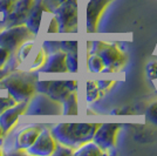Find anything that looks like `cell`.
I'll return each instance as SVG.
<instances>
[{"label": "cell", "instance_id": "6da1fadb", "mask_svg": "<svg viewBox=\"0 0 157 156\" xmlns=\"http://www.w3.org/2000/svg\"><path fill=\"white\" fill-rule=\"evenodd\" d=\"M39 75V72L19 68L0 80V88L6 89L17 102H28L36 93L35 85Z\"/></svg>", "mask_w": 157, "mask_h": 156}, {"label": "cell", "instance_id": "7a4b0ae2", "mask_svg": "<svg viewBox=\"0 0 157 156\" xmlns=\"http://www.w3.org/2000/svg\"><path fill=\"white\" fill-rule=\"evenodd\" d=\"M98 126V123H58L53 126L51 131L56 142L76 149L81 144L92 141Z\"/></svg>", "mask_w": 157, "mask_h": 156}, {"label": "cell", "instance_id": "3957f363", "mask_svg": "<svg viewBox=\"0 0 157 156\" xmlns=\"http://www.w3.org/2000/svg\"><path fill=\"white\" fill-rule=\"evenodd\" d=\"M89 54H98L102 59L105 68L103 73H113L120 71L127 62L125 54L115 44H108L103 41H93Z\"/></svg>", "mask_w": 157, "mask_h": 156}, {"label": "cell", "instance_id": "277c9868", "mask_svg": "<svg viewBox=\"0 0 157 156\" xmlns=\"http://www.w3.org/2000/svg\"><path fill=\"white\" fill-rule=\"evenodd\" d=\"M59 24V33H76L78 26V0H65L52 12Z\"/></svg>", "mask_w": 157, "mask_h": 156}, {"label": "cell", "instance_id": "5b68a950", "mask_svg": "<svg viewBox=\"0 0 157 156\" xmlns=\"http://www.w3.org/2000/svg\"><path fill=\"white\" fill-rule=\"evenodd\" d=\"M31 39H36V37L25 24L0 28V46L11 53H15L24 42Z\"/></svg>", "mask_w": 157, "mask_h": 156}, {"label": "cell", "instance_id": "8992f818", "mask_svg": "<svg viewBox=\"0 0 157 156\" xmlns=\"http://www.w3.org/2000/svg\"><path fill=\"white\" fill-rule=\"evenodd\" d=\"M62 114V103L53 100L46 94L35 93L27 102L26 109L22 116L35 115H60Z\"/></svg>", "mask_w": 157, "mask_h": 156}, {"label": "cell", "instance_id": "52a82bcc", "mask_svg": "<svg viewBox=\"0 0 157 156\" xmlns=\"http://www.w3.org/2000/svg\"><path fill=\"white\" fill-rule=\"evenodd\" d=\"M36 93L46 94L53 100H56L62 103L68 94L71 93V89L67 86V79H39L36 81Z\"/></svg>", "mask_w": 157, "mask_h": 156}, {"label": "cell", "instance_id": "ba28073f", "mask_svg": "<svg viewBox=\"0 0 157 156\" xmlns=\"http://www.w3.org/2000/svg\"><path fill=\"white\" fill-rule=\"evenodd\" d=\"M55 147H56V140L53 136L51 128L45 126L32 146L26 149L25 154L34 156H49L53 155Z\"/></svg>", "mask_w": 157, "mask_h": 156}, {"label": "cell", "instance_id": "9c48e42d", "mask_svg": "<svg viewBox=\"0 0 157 156\" xmlns=\"http://www.w3.org/2000/svg\"><path fill=\"white\" fill-rule=\"evenodd\" d=\"M35 0H17L12 12L6 18L0 20V28L25 24Z\"/></svg>", "mask_w": 157, "mask_h": 156}, {"label": "cell", "instance_id": "30bf717a", "mask_svg": "<svg viewBox=\"0 0 157 156\" xmlns=\"http://www.w3.org/2000/svg\"><path fill=\"white\" fill-rule=\"evenodd\" d=\"M118 129H120V124L117 123L100 124L93 136V141L105 153H107L109 149L115 148Z\"/></svg>", "mask_w": 157, "mask_h": 156}, {"label": "cell", "instance_id": "8fae6325", "mask_svg": "<svg viewBox=\"0 0 157 156\" xmlns=\"http://www.w3.org/2000/svg\"><path fill=\"white\" fill-rule=\"evenodd\" d=\"M111 0H88L86 6V29L94 33L98 31L100 18Z\"/></svg>", "mask_w": 157, "mask_h": 156}, {"label": "cell", "instance_id": "7c38bea8", "mask_svg": "<svg viewBox=\"0 0 157 156\" xmlns=\"http://www.w3.org/2000/svg\"><path fill=\"white\" fill-rule=\"evenodd\" d=\"M26 106L27 102H17L14 106L8 108L0 115V124L4 129L5 136L18 126V123L20 122V117H22L25 113Z\"/></svg>", "mask_w": 157, "mask_h": 156}, {"label": "cell", "instance_id": "4fadbf2b", "mask_svg": "<svg viewBox=\"0 0 157 156\" xmlns=\"http://www.w3.org/2000/svg\"><path fill=\"white\" fill-rule=\"evenodd\" d=\"M40 74H55V73H68L66 66V53L58 51L52 54H47L44 66L38 71Z\"/></svg>", "mask_w": 157, "mask_h": 156}, {"label": "cell", "instance_id": "5bb4252c", "mask_svg": "<svg viewBox=\"0 0 157 156\" xmlns=\"http://www.w3.org/2000/svg\"><path fill=\"white\" fill-rule=\"evenodd\" d=\"M48 12H51V11L47 8V6L44 2V0H35L32 10H31V12H29L28 17H27L26 22H25V25L28 27V29L35 37H38V34H40L44 13H48Z\"/></svg>", "mask_w": 157, "mask_h": 156}, {"label": "cell", "instance_id": "9a60e30c", "mask_svg": "<svg viewBox=\"0 0 157 156\" xmlns=\"http://www.w3.org/2000/svg\"><path fill=\"white\" fill-rule=\"evenodd\" d=\"M103 154H105V151L93 140L81 144L78 148L74 149V153H73L74 156H100L103 155Z\"/></svg>", "mask_w": 157, "mask_h": 156}, {"label": "cell", "instance_id": "2e32d148", "mask_svg": "<svg viewBox=\"0 0 157 156\" xmlns=\"http://www.w3.org/2000/svg\"><path fill=\"white\" fill-rule=\"evenodd\" d=\"M78 113V92H71L68 96L62 101V114L63 115H76Z\"/></svg>", "mask_w": 157, "mask_h": 156}, {"label": "cell", "instance_id": "e0dca14e", "mask_svg": "<svg viewBox=\"0 0 157 156\" xmlns=\"http://www.w3.org/2000/svg\"><path fill=\"white\" fill-rule=\"evenodd\" d=\"M34 45H35V39L27 40L26 42H24V44L17 49V52L14 53L15 57H17L18 60H19L20 65H21L20 66V68L27 62V59H28V57H29V54L32 53L33 48H34Z\"/></svg>", "mask_w": 157, "mask_h": 156}, {"label": "cell", "instance_id": "ac0fdd59", "mask_svg": "<svg viewBox=\"0 0 157 156\" xmlns=\"http://www.w3.org/2000/svg\"><path fill=\"white\" fill-rule=\"evenodd\" d=\"M46 57H47L46 52H45L44 48L40 46L39 48H38V52L35 53V55L33 57L32 61H31L29 64L25 65L26 67L22 68V69H27V71H31V72H38L40 68L44 66V64H45Z\"/></svg>", "mask_w": 157, "mask_h": 156}, {"label": "cell", "instance_id": "d6986e66", "mask_svg": "<svg viewBox=\"0 0 157 156\" xmlns=\"http://www.w3.org/2000/svg\"><path fill=\"white\" fill-rule=\"evenodd\" d=\"M101 95V89L98 88V82L95 80H89L86 84V101L92 103L96 101Z\"/></svg>", "mask_w": 157, "mask_h": 156}, {"label": "cell", "instance_id": "ffe728a7", "mask_svg": "<svg viewBox=\"0 0 157 156\" xmlns=\"http://www.w3.org/2000/svg\"><path fill=\"white\" fill-rule=\"evenodd\" d=\"M15 103H17V101L7 93L6 89L0 88V115Z\"/></svg>", "mask_w": 157, "mask_h": 156}, {"label": "cell", "instance_id": "44dd1931", "mask_svg": "<svg viewBox=\"0 0 157 156\" xmlns=\"http://www.w3.org/2000/svg\"><path fill=\"white\" fill-rule=\"evenodd\" d=\"M87 64H88V69L92 73H100L105 68L103 61H102V59L100 58L98 54H89Z\"/></svg>", "mask_w": 157, "mask_h": 156}, {"label": "cell", "instance_id": "7402d4cb", "mask_svg": "<svg viewBox=\"0 0 157 156\" xmlns=\"http://www.w3.org/2000/svg\"><path fill=\"white\" fill-rule=\"evenodd\" d=\"M66 66L69 73H76L78 69V52L66 53Z\"/></svg>", "mask_w": 157, "mask_h": 156}, {"label": "cell", "instance_id": "603a6c76", "mask_svg": "<svg viewBox=\"0 0 157 156\" xmlns=\"http://www.w3.org/2000/svg\"><path fill=\"white\" fill-rule=\"evenodd\" d=\"M78 41L76 40H62L60 41V49L62 52H78Z\"/></svg>", "mask_w": 157, "mask_h": 156}, {"label": "cell", "instance_id": "cb8c5ba5", "mask_svg": "<svg viewBox=\"0 0 157 156\" xmlns=\"http://www.w3.org/2000/svg\"><path fill=\"white\" fill-rule=\"evenodd\" d=\"M41 47L44 48L46 54H52V53H55L58 51H61L60 49V41H55V40H45L41 44Z\"/></svg>", "mask_w": 157, "mask_h": 156}, {"label": "cell", "instance_id": "d4e9b609", "mask_svg": "<svg viewBox=\"0 0 157 156\" xmlns=\"http://www.w3.org/2000/svg\"><path fill=\"white\" fill-rule=\"evenodd\" d=\"M14 2L15 1H13V0H0V14L2 15L1 19L6 18L7 15L12 12Z\"/></svg>", "mask_w": 157, "mask_h": 156}, {"label": "cell", "instance_id": "484cf974", "mask_svg": "<svg viewBox=\"0 0 157 156\" xmlns=\"http://www.w3.org/2000/svg\"><path fill=\"white\" fill-rule=\"evenodd\" d=\"M74 149L71 147H67L62 143L56 142V147L53 151V155L54 156H66V155H73Z\"/></svg>", "mask_w": 157, "mask_h": 156}, {"label": "cell", "instance_id": "4316f807", "mask_svg": "<svg viewBox=\"0 0 157 156\" xmlns=\"http://www.w3.org/2000/svg\"><path fill=\"white\" fill-rule=\"evenodd\" d=\"M145 116L148 121L154 124H157V102L151 103L145 111Z\"/></svg>", "mask_w": 157, "mask_h": 156}, {"label": "cell", "instance_id": "83f0119b", "mask_svg": "<svg viewBox=\"0 0 157 156\" xmlns=\"http://www.w3.org/2000/svg\"><path fill=\"white\" fill-rule=\"evenodd\" d=\"M11 54H12V53L10 52L8 49H6V48H4V47L0 46V69L7 64V61H8V59L11 57Z\"/></svg>", "mask_w": 157, "mask_h": 156}, {"label": "cell", "instance_id": "f1b7e54d", "mask_svg": "<svg viewBox=\"0 0 157 156\" xmlns=\"http://www.w3.org/2000/svg\"><path fill=\"white\" fill-rule=\"evenodd\" d=\"M147 72L150 79H156L157 78V62H150L147 66Z\"/></svg>", "mask_w": 157, "mask_h": 156}, {"label": "cell", "instance_id": "f546056e", "mask_svg": "<svg viewBox=\"0 0 157 156\" xmlns=\"http://www.w3.org/2000/svg\"><path fill=\"white\" fill-rule=\"evenodd\" d=\"M96 82H98V88L101 89V92L109 89L111 86H113V84H114L113 80H98Z\"/></svg>", "mask_w": 157, "mask_h": 156}, {"label": "cell", "instance_id": "4dcf8cb0", "mask_svg": "<svg viewBox=\"0 0 157 156\" xmlns=\"http://www.w3.org/2000/svg\"><path fill=\"white\" fill-rule=\"evenodd\" d=\"M63 1H65V0H44L45 5H46L47 8H48L51 12H53V11L59 6L61 2H63Z\"/></svg>", "mask_w": 157, "mask_h": 156}, {"label": "cell", "instance_id": "1f68e13d", "mask_svg": "<svg viewBox=\"0 0 157 156\" xmlns=\"http://www.w3.org/2000/svg\"><path fill=\"white\" fill-rule=\"evenodd\" d=\"M5 151H4V138L0 140V155H4Z\"/></svg>", "mask_w": 157, "mask_h": 156}, {"label": "cell", "instance_id": "d6a6232c", "mask_svg": "<svg viewBox=\"0 0 157 156\" xmlns=\"http://www.w3.org/2000/svg\"><path fill=\"white\" fill-rule=\"evenodd\" d=\"M4 137H5V133H4V129H2V127L0 124V140H2Z\"/></svg>", "mask_w": 157, "mask_h": 156}, {"label": "cell", "instance_id": "836d02e7", "mask_svg": "<svg viewBox=\"0 0 157 156\" xmlns=\"http://www.w3.org/2000/svg\"><path fill=\"white\" fill-rule=\"evenodd\" d=\"M13 1H17V0H13Z\"/></svg>", "mask_w": 157, "mask_h": 156}]
</instances>
